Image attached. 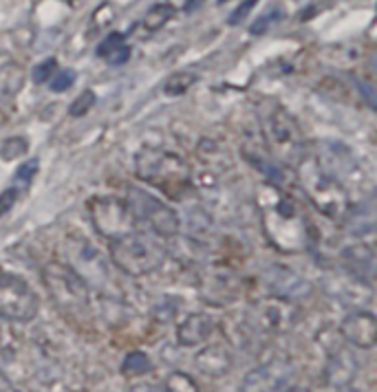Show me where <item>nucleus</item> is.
Listing matches in <instances>:
<instances>
[{"mask_svg": "<svg viewBox=\"0 0 377 392\" xmlns=\"http://www.w3.org/2000/svg\"><path fill=\"white\" fill-rule=\"evenodd\" d=\"M256 205L265 236L278 251L300 253L309 247L307 218L285 189L271 181L263 183L258 187Z\"/></svg>", "mask_w": 377, "mask_h": 392, "instance_id": "1", "label": "nucleus"}, {"mask_svg": "<svg viewBox=\"0 0 377 392\" xmlns=\"http://www.w3.org/2000/svg\"><path fill=\"white\" fill-rule=\"evenodd\" d=\"M135 174L163 189L170 198H179L190 187V165L179 154L161 148H141L135 154Z\"/></svg>", "mask_w": 377, "mask_h": 392, "instance_id": "2", "label": "nucleus"}, {"mask_svg": "<svg viewBox=\"0 0 377 392\" xmlns=\"http://www.w3.org/2000/svg\"><path fill=\"white\" fill-rule=\"evenodd\" d=\"M111 260L119 271L133 278H141L163 267L168 251L155 238L133 231L117 240H111Z\"/></svg>", "mask_w": 377, "mask_h": 392, "instance_id": "3", "label": "nucleus"}, {"mask_svg": "<svg viewBox=\"0 0 377 392\" xmlns=\"http://www.w3.org/2000/svg\"><path fill=\"white\" fill-rule=\"evenodd\" d=\"M298 181L305 189L309 200L318 207L320 214L331 220H344L349 216V194L340 181H335L329 174H324L316 161H302L298 168Z\"/></svg>", "mask_w": 377, "mask_h": 392, "instance_id": "4", "label": "nucleus"}, {"mask_svg": "<svg viewBox=\"0 0 377 392\" xmlns=\"http://www.w3.org/2000/svg\"><path fill=\"white\" fill-rule=\"evenodd\" d=\"M42 282H45L49 298L62 313L76 315L89 309V284L62 260L47 262L42 267Z\"/></svg>", "mask_w": 377, "mask_h": 392, "instance_id": "5", "label": "nucleus"}, {"mask_svg": "<svg viewBox=\"0 0 377 392\" xmlns=\"http://www.w3.org/2000/svg\"><path fill=\"white\" fill-rule=\"evenodd\" d=\"M265 139L269 152L274 154L282 165L296 168L307 159V143L300 132V126L287 111L274 108L265 117Z\"/></svg>", "mask_w": 377, "mask_h": 392, "instance_id": "6", "label": "nucleus"}, {"mask_svg": "<svg viewBox=\"0 0 377 392\" xmlns=\"http://www.w3.org/2000/svg\"><path fill=\"white\" fill-rule=\"evenodd\" d=\"M40 302L36 291L20 275L0 271V320L31 322L38 315Z\"/></svg>", "mask_w": 377, "mask_h": 392, "instance_id": "7", "label": "nucleus"}, {"mask_svg": "<svg viewBox=\"0 0 377 392\" xmlns=\"http://www.w3.org/2000/svg\"><path fill=\"white\" fill-rule=\"evenodd\" d=\"M93 227L100 236L117 240L126 234H133L137 218L130 211L128 203L117 196H98L89 203Z\"/></svg>", "mask_w": 377, "mask_h": 392, "instance_id": "8", "label": "nucleus"}, {"mask_svg": "<svg viewBox=\"0 0 377 392\" xmlns=\"http://www.w3.org/2000/svg\"><path fill=\"white\" fill-rule=\"evenodd\" d=\"M126 203H128L135 218H141L155 234H159L163 238H172L179 234V227H181L179 214L168 203H163L161 198L144 192L139 187H133Z\"/></svg>", "mask_w": 377, "mask_h": 392, "instance_id": "9", "label": "nucleus"}, {"mask_svg": "<svg viewBox=\"0 0 377 392\" xmlns=\"http://www.w3.org/2000/svg\"><path fill=\"white\" fill-rule=\"evenodd\" d=\"M293 381H296V366L291 359L274 357L249 370L240 381V392H285L293 388Z\"/></svg>", "mask_w": 377, "mask_h": 392, "instance_id": "10", "label": "nucleus"}, {"mask_svg": "<svg viewBox=\"0 0 377 392\" xmlns=\"http://www.w3.org/2000/svg\"><path fill=\"white\" fill-rule=\"evenodd\" d=\"M322 287L331 298L349 306H362L364 302H371L373 298L369 280H362L360 275H355L347 269L331 273L327 280H322Z\"/></svg>", "mask_w": 377, "mask_h": 392, "instance_id": "11", "label": "nucleus"}, {"mask_svg": "<svg viewBox=\"0 0 377 392\" xmlns=\"http://www.w3.org/2000/svg\"><path fill=\"white\" fill-rule=\"evenodd\" d=\"M249 317L256 328H263L267 333H285L293 326V322H296L298 311L291 302L269 298V300L258 302L254 309L249 311Z\"/></svg>", "mask_w": 377, "mask_h": 392, "instance_id": "12", "label": "nucleus"}, {"mask_svg": "<svg viewBox=\"0 0 377 392\" xmlns=\"http://www.w3.org/2000/svg\"><path fill=\"white\" fill-rule=\"evenodd\" d=\"M265 287L269 289L271 298L276 300H285V302H291L296 304L300 300H305L307 295L311 293V284L298 275L293 269H287V267H269L265 271Z\"/></svg>", "mask_w": 377, "mask_h": 392, "instance_id": "13", "label": "nucleus"}, {"mask_svg": "<svg viewBox=\"0 0 377 392\" xmlns=\"http://www.w3.org/2000/svg\"><path fill=\"white\" fill-rule=\"evenodd\" d=\"M340 335L347 340V344L369 351L377 344V317L371 311H351L340 322Z\"/></svg>", "mask_w": 377, "mask_h": 392, "instance_id": "14", "label": "nucleus"}, {"mask_svg": "<svg viewBox=\"0 0 377 392\" xmlns=\"http://www.w3.org/2000/svg\"><path fill=\"white\" fill-rule=\"evenodd\" d=\"M198 291H201L203 300L207 304H214V306H225L238 298V284L234 282L232 275L223 269H214L205 273Z\"/></svg>", "mask_w": 377, "mask_h": 392, "instance_id": "15", "label": "nucleus"}, {"mask_svg": "<svg viewBox=\"0 0 377 392\" xmlns=\"http://www.w3.org/2000/svg\"><path fill=\"white\" fill-rule=\"evenodd\" d=\"M214 333V320L205 313H187L176 326V342L181 346H201Z\"/></svg>", "mask_w": 377, "mask_h": 392, "instance_id": "16", "label": "nucleus"}, {"mask_svg": "<svg viewBox=\"0 0 377 392\" xmlns=\"http://www.w3.org/2000/svg\"><path fill=\"white\" fill-rule=\"evenodd\" d=\"M196 368L207 377H225L234 366L232 353L227 351L223 344H207L201 348V353L194 359Z\"/></svg>", "mask_w": 377, "mask_h": 392, "instance_id": "17", "label": "nucleus"}, {"mask_svg": "<svg viewBox=\"0 0 377 392\" xmlns=\"http://www.w3.org/2000/svg\"><path fill=\"white\" fill-rule=\"evenodd\" d=\"M342 262H344V269L360 275L362 280H371L373 278V271H375V249L371 245H353L349 249H344L342 253Z\"/></svg>", "mask_w": 377, "mask_h": 392, "instance_id": "18", "label": "nucleus"}, {"mask_svg": "<svg viewBox=\"0 0 377 392\" xmlns=\"http://www.w3.org/2000/svg\"><path fill=\"white\" fill-rule=\"evenodd\" d=\"M355 375V362L349 353L344 351H335L327 364V379L331 386H338V388H347L349 381Z\"/></svg>", "mask_w": 377, "mask_h": 392, "instance_id": "19", "label": "nucleus"}, {"mask_svg": "<svg viewBox=\"0 0 377 392\" xmlns=\"http://www.w3.org/2000/svg\"><path fill=\"white\" fill-rule=\"evenodd\" d=\"M130 53H133V49H130L128 42L124 40L122 34H111V36L98 47V56H100L104 62L113 65V67L124 65V62L130 58Z\"/></svg>", "mask_w": 377, "mask_h": 392, "instance_id": "20", "label": "nucleus"}, {"mask_svg": "<svg viewBox=\"0 0 377 392\" xmlns=\"http://www.w3.org/2000/svg\"><path fill=\"white\" fill-rule=\"evenodd\" d=\"M152 370V364H150V357L141 353V351H133L126 355L124 364H122V373L126 377H144L148 375Z\"/></svg>", "mask_w": 377, "mask_h": 392, "instance_id": "21", "label": "nucleus"}, {"mask_svg": "<svg viewBox=\"0 0 377 392\" xmlns=\"http://www.w3.org/2000/svg\"><path fill=\"white\" fill-rule=\"evenodd\" d=\"M196 82V76L194 73H187V71H181V73H172L170 78L165 80L163 84V93L170 95V97H179V95H185L194 87Z\"/></svg>", "mask_w": 377, "mask_h": 392, "instance_id": "22", "label": "nucleus"}, {"mask_svg": "<svg viewBox=\"0 0 377 392\" xmlns=\"http://www.w3.org/2000/svg\"><path fill=\"white\" fill-rule=\"evenodd\" d=\"M161 390L163 392H201L196 381L190 375L181 373V370H174V373L168 375L161 384Z\"/></svg>", "mask_w": 377, "mask_h": 392, "instance_id": "23", "label": "nucleus"}, {"mask_svg": "<svg viewBox=\"0 0 377 392\" xmlns=\"http://www.w3.org/2000/svg\"><path fill=\"white\" fill-rule=\"evenodd\" d=\"M174 16V7L172 5H155L148 14H146L144 18V27L148 29V31H157V29H161L168 20H170Z\"/></svg>", "mask_w": 377, "mask_h": 392, "instance_id": "24", "label": "nucleus"}, {"mask_svg": "<svg viewBox=\"0 0 377 392\" xmlns=\"http://www.w3.org/2000/svg\"><path fill=\"white\" fill-rule=\"evenodd\" d=\"M27 139L25 137H12V139H7L3 150H0V159H5V161H14V159L23 157L27 152Z\"/></svg>", "mask_w": 377, "mask_h": 392, "instance_id": "25", "label": "nucleus"}, {"mask_svg": "<svg viewBox=\"0 0 377 392\" xmlns=\"http://www.w3.org/2000/svg\"><path fill=\"white\" fill-rule=\"evenodd\" d=\"M95 102H98L95 93H93V91H84L82 95H78V100L71 104V108H69L71 117H84L87 113H91V108L95 106Z\"/></svg>", "mask_w": 377, "mask_h": 392, "instance_id": "26", "label": "nucleus"}, {"mask_svg": "<svg viewBox=\"0 0 377 392\" xmlns=\"http://www.w3.org/2000/svg\"><path fill=\"white\" fill-rule=\"evenodd\" d=\"M36 172H38V159H31V161H27L25 165L18 168V172L14 176V187L18 189V192L31 183V178H34Z\"/></svg>", "mask_w": 377, "mask_h": 392, "instance_id": "27", "label": "nucleus"}, {"mask_svg": "<svg viewBox=\"0 0 377 392\" xmlns=\"http://www.w3.org/2000/svg\"><path fill=\"white\" fill-rule=\"evenodd\" d=\"M58 73V62H56V58H47L45 62H42V65H38L36 69H34V82L36 84H49L51 82V78H54Z\"/></svg>", "mask_w": 377, "mask_h": 392, "instance_id": "28", "label": "nucleus"}, {"mask_svg": "<svg viewBox=\"0 0 377 392\" xmlns=\"http://www.w3.org/2000/svg\"><path fill=\"white\" fill-rule=\"evenodd\" d=\"M73 82H76V73L65 69V71H58L56 76L51 78L49 87H51V91H54V93H65V91H69L73 87Z\"/></svg>", "mask_w": 377, "mask_h": 392, "instance_id": "29", "label": "nucleus"}, {"mask_svg": "<svg viewBox=\"0 0 377 392\" xmlns=\"http://www.w3.org/2000/svg\"><path fill=\"white\" fill-rule=\"evenodd\" d=\"M256 3L258 0H245V3H240L232 14H229V18H227V25L229 27H236V25H240V23H245L247 20V16L251 14V9L256 7Z\"/></svg>", "mask_w": 377, "mask_h": 392, "instance_id": "30", "label": "nucleus"}, {"mask_svg": "<svg viewBox=\"0 0 377 392\" xmlns=\"http://www.w3.org/2000/svg\"><path fill=\"white\" fill-rule=\"evenodd\" d=\"M16 200H18V189L14 185L7 187L5 192H0V218L7 216L9 211H12V207L16 205Z\"/></svg>", "mask_w": 377, "mask_h": 392, "instance_id": "31", "label": "nucleus"}, {"mask_svg": "<svg viewBox=\"0 0 377 392\" xmlns=\"http://www.w3.org/2000/svg\"><path fill=\"white\" fill-rule=\"evenodd\" d=\"M280 9H274V12H267L265 16H260L254 25H251V34H263V31L269 27V25H274L280 20Z\"/></svg>", "mask_w": 377, "mask_h": 392, "instance_id": "32", "label": "nucleus"}, {"mask_svg": "<svg viewBox=\"0 0 377 392\" xmlns=\"http://www.w3.org/2000/svg\"><path fill=\"white\" fill-rule=\"evenodd\" d=\"M130 392H163L161 386H155V384H139V386H133Z\"/></svg>", "mask_w": 377, "mask_h": 392, "instance_id": "33", "label": "nucleus"}, {"mask_svg": "<svg viewBox=\"0 0 377 392\" xmlns=\"http://www.w3.org/2000/svg\"><path fill=\"white\" fill-rule=\"evenodd\" d=\"M205 3V0H187V5H185V12H194V9H198Z\"/></svg>", "mask_w": 377, "mask_h": 392, "instance_id": "34", "label": "nucleus"}, {"mask_svg": "<svg viewBox=\"0 0 377 392\" xmlns=\"http://www.w3.org/2000/svg\"><path fill=\"white\" fill-rule=\"evenodd\" d=\"M340 392H360V390H351V388L347 386V388H340Z\"/></svg>", "mask_w": 377, "mask_h": 392, "instance_id": "35", "label": "nucleus"}, {"mask_svg": "<svg viewBox=\"0 0 377 392\" xmlns=\"http://www.w3.org/2000/svg\"><path fill=\"white\" fill-rule=\"evenodd\" d=\"M285 392H305V390H298V388H289V390H285Z\"/></svg>", "mask_w": 377, "mask_h": 392, "instance_id": "36", "label": "nucleus"}, {"mask_svg": "<svg viewBox=\"0 0 377 392\" xmlns=\"http://www.w3.org/2000/svg\"><path fill=\"white\" fill-rule=\"evenodd\" d=\"M221 3H225V0H221Z\"/></svg>", "mask_w": 377, "mask_h": 392, "instance_id": "37", "label": "nucleus"}]
</instances>
